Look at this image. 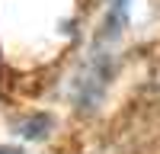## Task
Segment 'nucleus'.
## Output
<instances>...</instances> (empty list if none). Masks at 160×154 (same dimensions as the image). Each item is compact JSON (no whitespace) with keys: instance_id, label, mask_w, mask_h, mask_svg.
<instances>
[{"instance_id":"f257e3e1","label":"nucleus","mask_w":160,"mask_h":154,"mask_svg":"<svg viewBox=\"0 0 160 154\" xmlns=\"http://www.w3.org/2000/svg\"><path fill=\"white\" fill-rule=\"evenodd\" d=\"M45 125H48V122L42 119V116H38V119H35V122H29V125H22V132H26V135H29V138H38V132H42V128H45Z\"/></svg>"}]
</instances>
